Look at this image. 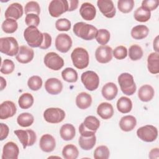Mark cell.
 <instances>
[{"label": "cell", "mask_w": 159, "mask_h": 159, "mask_svg": "<svg viewBox=\"0 0 159 159\" xmlns=\"http://www.w3.org/2000/svg\"><path fill=\"white\" fill-rule=\"evenodd\" d=\"M73 32L78 37L85 40H91L96 37L98 32L96 27L83 22L76 23L73 26Z\"/></svg>", "instance_id": "1"}, {"label": "cell", "mask_w": 159, "mask_h": 159, "mask_svg": "<svg viewBox=\"0 0 159 159\" xmlns=\"http://www.w3.org/2000/svg\"><path fill=\"white\" fill-rule=\"evenodd\" d=\"M100 126V121L93 116H87L79 127V132L81 135L90 137L95 135Z\"/></svg>", "instance_id": "2"}, {"label": "cell", "mask_w": 159, "mask_h": 159, "mask_svg": "<svg viewBox=\"0 0 159 159\" xmlns=\"http://www.w3.org/2000/svg\"><path fill=\"white\" fill-rule=\"evenodd\" d=\"M24 37L31 47H39L43 42V33L35 26H29L24 31Z\"/></svg>", "instance_id": "3"}, {"label": "cell", "mask_w": 159, "mask_h": 159, "mask_svg": "<svg viewBox=\"0 0 159 159\" xmlns=\"http://www.w3.org/2000/svg\"><path fill=\"white\" fill-rule=\"evenodd\" d=\"M71 58L73 65L78 69L82 70L86 68L89 65V54L84 48H75L71 54Z\"/></svg>", "instance_id": "4"}, {"label": "cell", "mask_w": 159, "mask_h": 159, "mask_svg": "<svg viewBox=\"0 0 159 159\" xmlns=\"http://www.w3.org/2000/svg\"><path fill=\"white\" fill-rule=\"evenodd\" d=\"M118 83L124 94L131 96L136 91V84L133 76L128 73H123L118 77Z\"/></svg>", "instance_id": "5"}, {"label": "cell", "mask_w": 159, "mask_h": 159, "mask_svg": "<svg viewBox=\"0 0 159 159\" xmlns=\"http://www.w3.org/2000/svg\"><path fill=\"white\" fill-rule=\"evenodd\" d=\"M19 50L16 39L12 37L0 39V52L8 56L13 57L17 54Z\"/></svg>", "instance_id": "6"}, {"label": "cell", "mask_w": 159, "mask_h": 159, "mask_svg": "<svg viewBox=\"0 0 159 159\" xmlns=\"http://www.w3.org/2000/svg\"><path fill=\"white\" fill-rule=\"evenodd\" d=\"M137 135L144 142H152L157 139L158 130L157 127L152 125H146L137 129Z\"/></svg>", "instance_id": "7"}, {"label": "cell", "mask_w": 159, "mask_h": 159, "mask_svg": "<svg viewBox=\"0 0 159 159\" xmlns=\"http://www.w3.org/2000/svg\"><path fill=\"white\" fill-rule=\"evenodd\" d=\"M81 80L84 87L91 91L96 90L99 84V78L93 71H86L83 73Z\"/></svg>", "instance_id": "8"}, {"label": "cell", "mask_w": 159, "mask_h": 159, "mask_svg": "<svg viewBox=\"0 0 159 159\" xmlns=\"http://www.w3.org/2000/svg\"><path fill=\"white\" fill-rule=\"evenodd\" d=\"M14 133L18 137L24 149L28 146H32L36 142L37 135L32 130H16Z\"/></svg>", "instance_id": "9"}, {"label": "cell", "mask_w": 159, "mask_h": 159, "mask_svg": "<svg viewBox=\"0 0 159 159\" xmlns=\"http://www.w3.org/2000/svg\"><path fill=\"white\" fill-rule=\"evenodd\" d=\"M43 117L47 122L57 124L63 120L65 117V112L60 108L50 107L44 111Z\"/></svg>", "instance_id": "10"}, {"label": "cell", "mask_w": 159, "mask_h": 159, "mask_svg": "<svg viewBox=\"0 0 159 159\" xmlns=\"http://www.w3.org/2000/svg\"><path fill=\"white\" fill-rule=\"evenodd\" d=\"M44 63L48 68L58 71L64 65L63 59L55 52H48L44 57Z\"/></svg>", "instance_id": "11"}, {"label": "cell", "mask_w": 159, "mask_h": 159, "mask_svg": "<svg viewBox=\"0 0 159 159\" xmlns=\"http://www.w3.org/2000/svg\"><path fill=\"white\" fill-rule=\"evenodd\" d=\"M68 10V4L66 0H52L48 5V12L53 17H59Z\"/></svg>", "instance_id": "12"}, {"label": "cell", "mask_w": 159, "mask_h": 159, "mask_svg": "<svg viewBox=\"0 0 159 159\" xmlns=\"http://www.w3.org/2000/svg\"><path fill=\"white\" fill-rule=\"evenodd\" d=\"M72 46L71 38L66 34H58L55 39V47L61 53L68 52Z\"/></svg>", "instance_id": "13"}, {"label": "cell", "mask_w": 159, "mask_h": 159, "mask_svg": "<svg viewBox=\"0 0 159 159\" xmlns=\"http://www.w3.org/2000/svg\"><path fill=\"white\" fill-rule=\"evenodd\" d=\"M96 60L100 63H107L112 58V49L108 45H101L95 52Z\"/></svg>", "instance_id": "14"}, {"label": "cell", "mask_w": 159, "mask_h": 159, "mask_svg": "<svg viewBox=\"0 0 159 159\" xmlns=\"http://www.w3.org/2000/svg\"><path fill=\"white\" fill-rule=\"evenodd\" d=\"M97 5L101 13L107 18H112L116 10L112 1L111 0H98Z\"/></svg>", "instance_id": "15"}, {"label": "cell", "mask_w": 159, "mask_h": 159, "mask_svg": "<svg viewBox=\"0 0 159 159\" xmlns=\"http://www.w3.org/2000/svg\"><path fill=\"white\" fill-rule=\"evenodd\" d=\"M19 154L18 146L13 142H7L3 147L2 159H17Z\"/></svg>", "instance_id": "16"}, {"label": "cell", "mask_w": 159, "mask_h": 159, "mask_svg": "<svg viewBox=\"0 0 159 159\" xmlns=\"http://www.w3.org/2000/svg\"><path fill=\"white\" fill-rule=\"evenodd\" d=\"M34 56V52L32 48L26 45H22L19 47L16 58L20 63H28L32 60Z\"/></svg>", "instance_id": "17"}, {"label": "cell", "mask_w": 159, "mask_h": 159, "mask_svg": "<svg viewBox=\"0 0 159 159\" xmlns=\"http://www.w3.org/2000/svg\"><path fill=\"white\" fill-rule=\"evenodd\" d=\"M17 111L15 104L11 101H5L0 105V119H6L14 116Z\"/></svg>", "instance_id": "18"}, {"label": "cell", "mask_w": 159, "mask_h": 159, "mask_svg": "<svg viewBox=\"0 0 159 159\" xmlns=\"http://www.w3.org/2000/svg\"><path fill=\"white\" fill-rule=\"evenodd\" d=\"M24 10L22 6L18 2H14L10 4L5 11V17L6 19H19L23 15Z\"/></svg>", "instance_id": "19"}, {"label": "cell", "mask_w": 159, "mask_h": 159, "mask_svg": "<svg viewBox=\"0 0 159 159\" xmlns=\"http://www.w3.org/2000/svg\"><path fill=\"white\" fill-rule=\"evenodd\" d=\"M45 88L49 94L56 95L61 92L63 84L60 80L55 78H51L45 81Z\"/></svg>", "instance_id": "20"}, {"label": "cell", "mask_w": 159, "mask_h": 159, "mask_svg": "<svg viewBox=\"0 0 159 159\" xmlns=\"http://www.w3.org/2000/svg\"><path fill=\"white\" fill-rule=\"evenodd\" d=\"M39 145L42 151L47 153L51 152L53 151L55 148V139L50 134H44L41 137L40 139Z\"/></svg>", "instance_id": "21"}, {"label": "cell", "mask_w": 159, "mask_h": 159, "mask_svg": "<svg viewBox=\"0 0 159 159\" xmlns=\"http://www.w3.org/2000/svg\"><path fill=\"white\" fill-rule=\"evenodd\" d=\"M80 14L83 19L92 20L96 16V10L94 5L86 2L81 4L80 9Z\"/></svg>", "instance_id": "22"}, {"label": "cell", "mask_w": 159, "mask_h": 159, "mask_svg": "<svg viewBox=\"0 0 159 159\" xmlns=\"http://www.w3.org/2000/svg\"><path fill=\"white\" fill-rule=\"evenodd\" d=\"M118 93V88L116 84L112 82H109L105 84L101 90L102 96L108 101L114 99Z\"/></svg>", "instance_id": "23"}, {"label": "cell", "mask_w": 159, "mask_h": 159, "mask_svg": "<svg viewBox=\"0 0 159 159\" xmlns=\"http://www.w3.org/2000/svg\"><path fill=\"white\" fill-rule=\"evenodd\" d=\"M155 94V91L152 86L149 84L142 86L138 91V96L140 101L143 102H148L151 101Z\"/></svg>", "instance_id": "24"}, {"label": "cell", "mask_w": 159, "mask_h": 159, "mask_svg": "<svg viewBox=\"0 0 159 159\" xmlns=\"http://www.w3.org/2000/svg\"><path fill=\"white\" fill-rule=\"evenodd\" d=\"M137 124V120L133 116L127 115L122 117L119 121V127L124 132L132 130Z\"/></svg>", "instance_id": "25"}, {"label": "cell", "mask_w": 159, "mask_h": 159, "mask_svg": "<svg viewBox=\"0 0 159 159\" xmlns=\"http://www.w3.org/2000/svg\"><path fill=\"white\" fill-rule=\"evenodd\" d=\"M147 68L152 74L159 73V53L157 52L151 53L147 58Z\"/></svg>", "instance_id": "26"}, {"label": "cell", "mask_w": 159, "mask_h": 159, "mask_svg": "<svg viewBox=\"0 0 159 159\" xmlns=\"http://www.w3.org/2000/svg\"><path fill=\"white\" fill-rule=\"evenodd\" d=\"M98 114L103 119H109L114 114V109L111 104L109 102H102L97 108Z\"/></svg>", "instance_id": "27"}, {"label": "cell", "mask_w": 159, "mask_h": 159, "mask_svg": "<svg viewBox=\"0 0 159 159\" xmlns=\"http://www.w3.org/2000/svg\"><path fill=\"white\" fill-rule=\"evenodd\" d=\"M92 103V98L90 94L85 92L79 93L76 98V104L81 109L88 108Z\"/></svg>", "instance_id": "28"}, {"label": "cell", "mask_w": 159, "mask_h": 159, "mask_svg": "<svg viewBox=\"0 0 159 159\" xmlns=\"http://www.w3.org/2000/svg\"><path fill=\"white\" fill-rule=\"evenodd\" d=\"M60 134L63 140H71L75 136V128L71 124H65L61 127Z\"/></svg>", "instance_id": "29"}, {"label": "cell", "mask_w": 159, "mask_h": 159, "mask_svg": "<svg viewBox=\"0 0 159 159\" xmlns=\"http://www.w3.org/2000/svg\"><path fill=\"white\" fill-rule=\"evenodd\" d=\"M149 33L148 28L145 25H138L134 27L131 30V36L135 40L145 39Z\"/></svg>", "instance_id": "30"}, {"label": "cell", "mask_w": 159, "mask_h": 159, "mask_svg": "<svg viewBox=\"0 0 159 159\" xmlns=\"http://www.w3.org/2000/svg\"><path fill=\"white\" fill-rule=\"evenodd\" d=\"M117 108L121 113H129L132 108V101L127 97L122 96L117 101Z\"/></svg>", "instance_id": "31"}, {"label": "cell", "mask_w": 159, "mask_h": 159, "mask_svg": "<svg viewBox=\"0 0 159 159\" xmlns=\"http://www.w3.org/2000/svg\"><path fill=\"white\" fill-rule=\"evenodd\" d=\"M96 142V135H94L90 137H84L81 135L78 139V143L80 147L84 150H89L92 149Z\"/></svg>", "instance_id": "32"}, {"label": "cell", "mask_w": 159, "mask_h": 159, "mask_svg": "<svg viewBox=\"0 0 159 159\" xmlns=\"http://www.w3.org/2000/svg\"><path fill=\"white\" fill-rule=\"evenodd\" d=\"M134 19L138 21L141 22H145L148 21L151 17V12L147 9L140 6L138 7L134 14Z\"/></svg>", "instance_id": "33"}, {"label": "cell", "mask_w": 159, "mask_h": 159, "mask_svg": "<svg viewBox=\"0 0 159 159\" xmlns=\"http://www.w3.org/2000/svg\"><path fill=\"white\" fill-rule=\"evenodd\" d=\"M78 148L73 144L65 145L62 150V155L65 159H76L78 157Z\"/></svg>", "instance_id": "34"}, {"label": "cell", "mask_w": 159, "mask_h": 159, "mask_svg": "<svg viewBox=\"0 0 159 159\" xmlns=\"http://www.w3.org/2000/svg\"><path fill=\"white\" fill-rule=\"evenodd\" d=\"M34 97L30 93H23L19 98L18 104L20 108L27 109L30 108L34 104Z\"/></svg>", "instance_id": "35"}, {"label": "cell", "mask_w": 159, "mask_h": 159, "mask_svg": "<svg viewBox=\"0 0 159 159\" xmlns=\"http://www.w3.org/2000/svg\"><path fill=\"white\" fill-rule=\"evenodd\" d=\"M34 121V116L28 112H23L18 116L17 118V124L22 127L30 126Z\"/></svg>", "instance_id": "36"}, {"label": "cell", "mask_w": 159, "mask_h": 159, "mask_svg": "<svg viewBox=\"0 0 159 159\" xmlns=\"http://www.w3.org/2000/svg\"><path fill=\"white\" fill-rule=\"evenodd\" d=\"M18 27V24L16 20L13 19H6L2 22L1 28L2 30L7 34H12L15 32Z\"/></svg>", "instance_id": "37"}, {"label": "cell", "mask_w": 159, "mask_h": 159, "mask_svg": "<svg viewBox=\"0 0 159 159\" xmlns=\"http://www.w3.org/2000/svg\"><path fill=\"white\" fill-rule=\"evenodd\" d=\"M63 79L68 83H75L78 80V73L72 68H66L61 71Z\"/></svg>", "instance_id": "38"}, {"label": "cell", "mask_w": 159, "mask_h": 159, "mask_svg": "<svg viewBox=\"0 0 159 159\" xmlns=\"http://www.w3.org/2000/svg\"><path fill=\"white\" fill-rule=\"evenodd\" d=\"M143 50L138 45H132L130 47L129 50V58L133 60H139L143 57Z\"/></svg>", "instance_id": "39"}, {"label": "cell", "mask_w": 159, "mask_h": 159, "mask_svg": "<svg viewBox=\"0 0 159 159\" xmlns=\"http://www.w3.org/2000/svg\"><path fill=\"white\" fill-rule=\"evenodd\" d=\"M95 38L98 43L104 45L107 44L110 40V32L107 29H99L98 30Z\"/></svg>", "instance_id": "40"}, {"label": "cell", "mask_w": 159, "mask_h": 159, "mask_svg": "<svg viewBox=\"0 0 159 159\" xmlns=\"http://www.w3.org/2000/svg\"><path fill=\"white\" fill-rule=\"evenodd\" d=\"M134 6L133 0H119L117 1V8L123 13L130 12Z\"/></svg>", "instance_id": "41"}, {"label": "cell", "mask_w": 159, "mask_h": 159, "mask_svg": "<svg viewBox=\"0 0 159 159\" xmlns=\"http://www.w3.org/2000/svg\"><path fill=\"white\" fill-rule=\"evenodd\" d=\"M109 150L105 145L98 147L94 152V158L95 159H107L109 157Z\"/></svg>", "instance_id": "42"}, {"label": "cell", "mask_w": 159, "mask_h": 159, "mask_svg": "<svg viewBox=\"0 0 159 159\" xmlns=\"http://www.w3.org/2000/svg\"><path fill=\"white\" fill-rule=\"evenodd\" d=\"M27 85L30 89L32 91H38L42 88V80L39 76H32L28 80Z\"/></svg>", "instance_id": "43"}, {"label": "cell", "mask_w": 159, "mask_h": 159, "mask_svg": "<svg viewBox=\"0 0 159 159\" xmlns=\"http://www.w3.org/2000/svg\"><path fill=\"white\" fill-rule=\"evenodd\" d=\"M24 11L26 15L28 14H30V12H33V14L39 15L40 13V7L37 2L32 1L28 2L25 4Z\"/></svg>", "instance_id": "44"}, {"label": "cell", "mask_w": 159, "mask_h": 159, "mask_svg": "<svg viewBox=\"0 0 159 159\" xmlns=\"http://www.w3.org/2000/svg\"><path fill=\"white\" fill-rule=\"evenodd\" d=\"M15 68V65L14 62L9 59H5L1 65V72L5 75H9L13 72Z\"/></svg>", "instance_id": "45"}, {"label": "cell", "mask_w": 159, "mask_h": 159, "mask_svg": "<svg viewBox=\"0 0 159 159\" xmlns=\"http://www.w3.org/2000/svg\"><path fill=\"white\" fill-rule=\"evenodd\" d=\"M71 25V22L66 18L59 19L55 22V27L59 31H68Z\"/></svg>", "instance_id": "46"}, {"label": "cell", "mask_w": 159, "mask_h": 159, "mask_svg": "<svg viewBox=\"0 0 159 159\" xmlns=\"http://www.w3.org/2000/svg\"><path fill=\"white\" fill-rule=\"evenodd\" d=\"M112 55L117 60L124 59L127 56V49L123 45L118 46L113 50Z\"/></svg>", "instance_id": "47"}, {"label": "cell", "mask_w": 159, "mask_h": 159, "mask_svg": "<svg viewBox=\"0 0 159 159\" xmlns=\"http://www.w3.org/2000/svg\"><path fill=\"white\" fill-rule=\"evenodd\" d=\"M25 22L28 26L37 27L40 24V17L39 15H37L35 14H28L25 16Z\"/></svg>", "instance_id": "48"}, {"label": "cell", "mask_w": 159, "mask_h": 159, "mask_svg": "<svg viewBox=\"0 0 159 159\" xmlns=\"http://www.w3.org/2000/svg\"><path fill=\"white\" fill-rule=\"evenodd\" d=\"M158 4L159 1L158 0H145L142 2V6L151 11L156 9L158 6Z\"/></svg>", "instance_id": "49"}, {"label": "cell", "mask_w": 159, "mask_h": 159, "mask_svg": "<svg viewBox=\"0 0 159 159\" xmlns=\"http://www.w3.org/2000/svg\"><path fill=\"white\" fill-rule=\"evenodd\" d=\"M43 40L41 45L39 47L41 49H47L52 44V37L47 32L43 33Z\"/></svg>", "instance_id": "50"}, {"label": "cell", "mask_w": 159, "mask_h": 159, "mask_svg": "<svg viewBox=\"0 0 159 159\" xmlns=\"http://www.w3.org/2000/svg\"><path fill=\"white\" fill-rule=\"evenodd\" d=\"M0 127H1L0 140L2 141L7 137L9 132V127L4 123H1Z\"/></svg>", "instance_id": "51"}, {"label": "cell", "mask_w": 159, "mask_h": 159, "mask_svg": "<svg viewBox=\"0 0 159 159\" xmlns=\"http://www.w3.org/2000/svg\"><path fill=\"white\" fill-rule=\"evenodd\" d=\"M78 0H68V11H73L77 9L78 6Z\"/></svg>", "instance_id": "52"}, {"label": "cell", "mask_w": 159, "mask_h": 159, "mask_svg": "<svg viewBox=\"0 0 159 159\" xmlns=\"http://www.w3.org/2000/svg\"><path fill=\"white\" fill-rule=\"evenodd\" d=\"M148 157L151 159L158 158V157H159V149H158V148H155L152 149L149 152Z\"/></svg>", "instance_id": "53"}, {"label": "cell", "mask_w": 159, "mask_h": 159, "mask_svg": "<svg viewBox=\"0 0 159 159\" xmlns=\"http://www.w3.org/2000/svg\"><path fill=\"white\" fill-rule=\"evenodd\" d=\"M153 48L156 51L155 52L158 53L159 48H158V36H157L153 40Z\"/></svg>", "instance_id": "54"}, {"label": "cell", "mask_w": 159, "mask_h": 159, "mask_svg": "<svg viewBox=\"0 0 159 159\" xmlns=\"http://www.w3.org/2000/svg\"><path fill=\"white\" fill-rule=\"evenodd\" d=\"M0 79H1V91H2L6 86V81L2 76H1Z\"/></svg>", "instance_id": "55"}]
</instances>
